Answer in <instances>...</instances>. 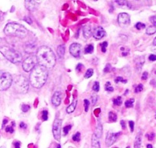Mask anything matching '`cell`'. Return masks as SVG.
<instances>
[{"label":"cell","instance_id":"46","mask_svg":"<svg viewBox=\"0 0 156 148\" xmlns=\"http://www.w3.org/2000/svg\"><path fill=\"white\" fill-rule=\"evenodd\" d=\"M5 131H6L7 132H9V133H13L14 130H13L12 127H7L6 129H5Z\"/></svg>","mask_w":156,"mask_h":148},{"label":"cell","instance_id":"24","mask_svg":"<svg viewBox=\"0 0 156 148\" xmlns=\"http://www.w3.org/2000/svg\"><path fill=\"white\" fill-rule=\"evenodd\" d=\"M117 120V115L115 114V113L112 112V111H110V112L109 113V120L110 122H115Z\"/></svg>","mask_w":156,"mask_h":148},{"label":"cell","instance_id":"33","mask_svg":"<svg viewBox=\"0 0 156 148\" xmlns=\"http://www.w3.org/2000/svg\"><path fill=\"white\" fill-rule=\"evenodd\" d=\"M108 46L107 42H103V43L101 44V51L103 52H106V47Z\"/></svg>","mask_w":156,"mask_h":148},{"label":"cell","instance_id":"6","mask_svg":"<svg viewBox=\"0 0 156 148\" xmlns=\"http://www.w3.org/2000/svg\"><path fill=\"white\" fill-rule=\"evenodd\" d=\"M12 81L11 74L5 71H0V91H5L9 88Z\"/></svg>","mask_w":156,"mask_h":148},{"label":"cell","instance_id":"34","mask_svg":"<svg viewBox=\"0 0 156 148\" xmlns=\"http://www.w3.org/2000/svg\"><path fill=\"white\" fill-rule=\"evenodd\" d=\"M115 83H119V82H122V83H126L127 82V80L123 79L122 77H117L115 80Z\"/></svg>","mask_w":156,"mask_h":148},{"label":"cell","instance_id":"22","mask_svg":"<svg viewBox=\"0 0 156 148\" xmlns=\"http://www.w3.org/2000/svg\"><path fill=\"white\" fill-rule=\"evenodd\" d=\"M102 133H103V126H102L101 124H100V120H99L98 124H97V134L98 135L99 137H101Z\"/></svg>","mask_w":156,"mask_h":148},{"label":"cell","instance_id":"15","mask_svg":"<svg viewBox=\"0 0 156 148\" xmlns=\"http://www.w3.org/2000/svg\"><path fill=\"white\" fill-rule=\"evenodd\" d=\"M36 48V44L34 42H28V43L25 45V52L28 54H31L35 51Z\"/></svg>","mask_w":156,"mask_h":148},{"label":"cell","instance_id":"45","mask_svg":"<svg viewBox=\"0 0 156 148\" xmlns=\"http://www.w3.org/2000/svg\"><path fill=\"white\" fill-rule=\"evenodd\" d=\"M83 65L80 63V64H78L77 66H76V71H78V72H80V71H81L82 69H83Z\"/></svg>","mask_w":156,"mask_h":148},{"label":"cell","instance_id":"10","mask_svg":"<svg viewBox=\"0 0 156 148\" xmlns=\"http://www.w3.org/2000/svg\"><path fill=\"white\" fill-rule=\"evenodd\" d=\"M70 52L74 58H80L81 53V45L78 43H73L70 46Z\"/></svg>","mask_w":156,"mask_h":148},{"label":"cell","instance_id":"18","mask_svg":"<svg viewBox=\"0 0 156 148\" xmlns=\"http://www.w3.org/2000/svg\"><path fill=\"white\" fill-rule=\"evenodd\" d=\"M92 146L93 147H100V137L97 134H94L92 137Z\"/></svg>","mask_w":156,"mask_h":148},{"label":"cell","instance_id":"26","mask_svg":"<svg viewBox=\"0 0 156 148\" xmlns=\"http://www.w3.org/2000/svg\"><path fill=\"white\" fill-rule=\"evenodd\" d=\"M134 102H135L134 98H131V99H129V100H127L126 102H125L126 107L128 108H132V107L133 106V103H134Z\"/></svg>","mask_w":156,"mask_h":148},{"label":"cell","instance_id":"3","mask_svg":"<svg viewBox=\"0 0 156 148\" xmlns=\"http://www.w3.org/2000/svg\"><path fill=\"white\" fill-rule=\"evenodd\" d=\"M4 32L6 35L14 36L21 39L26 37L28 34V31L25 27L15 22L7 24L4 28Z\"/></svg>","mask_w":156,"mask_h":148},{"label":"cell","instance_id":"19","mask_svg":"<svg viewBox=\"0 0 156 148\" xmlns=\"http://www.w3.org/2000/svg\"><path fill=\"white\" fill-rule=\"evenodd\" d=\"M57 52H58V58H64V55L65 54V46L64 45H61L58 47V49H57Z\"/></svg>","mask_w":156,"mask_h":148},{"label":"cell","instance_id":"20","mask_svg":"<svg viewBox=\"0 0 156 148\" xmlns=\"http://www.w3.org/2000/svg\"><path fill=\"white\" fill-rule=\"evenodd\" d=\"M76 104H77V101L74 100L71 104H70V105H69V106L67 107V112L68 113V114H70V113L73 112V111H74L75 108H76Z\"/></svg>","mask_w":156,"mask_h":148},{"label":"cell","instance_id":"43","mask_svg":"<svg viewBox=\"0 0 156 148\" xmlns=\"http://www.w3.org/2000/svg\"><path fill=\"white\" fill-rule=\"evenodd\" d=\"M110 69H111V65L109 64H107L104 68V72L105 73H106V72H109V71H110Z\"/></svg>","mask_w":156,"mask_h":148},{"label":"cell","instance_id":"35","mask_svg":"<svg viewBox=\"0 0 156 148\" xmlns=\"http://www.w3.org/2000/svg\"><path fill=\"white\" fill-rule=\"evenodd\" d=\"M70 128H71V125H67V126L64 127V129H63V131H64V134H65V135H67V134H68V132L70 131Z\"/></svg>","mask_w":156,"mask_h":148},{"label":"cell","instance_id":"2","mask_svg":"<svg viewBox=\"0 0 156 148\" xmlns=\"http://www.w3.org/2000/svg\"><path fill=\"white\" fill-rule=\"evenodd\" d=\"M36 57L37 63L48 69H51L56 64V56L51 48L41 46L37 49Z\"/></svg>","mask_w":156,"mask_h":148},{"label":"cell","instance_id":"41","mask_svg":"<svg viewBox=\"0 0 156 148\" xmlns=\"http://www.w3.org/2000/svg\"><path fill=\"white\" fill-rule=\"evenodd\" d=\"M148 59L151 61H156V55H150L149 57H148Z\"/></svg>","mask_w":156,"mask_h":148},{"label":"cell","instance_id":"14","mask_svg":"<svg viewBox=\"0 0 156 148\" xmlns=\"http://www.w3.org/2000/svg\"><path fill=\"white\" fill-rule=\"evenodd\" d=\"M25 5L27 9L29 11H34L37 7V4L34 0H25Z\"/></svg>","mask_w":156,"mask_h":148},{"label":"cell","instance_id":"37","mask_svg":"<svg viewBox=\"0 0 156 148\" xmlns=\"http://www.w3.org/2000/svg\"><path fill=\"white\" fill-rule=\"evenodd\" d=\"M48 111H45V110H44V111H43V112H42V119L43 120H47L48 118Z\"/></svg>","mask_w":156,"mask_h":148},{"label":"cell","instance_id":"17","mask_svg":"<svg viewBox=\"0 0 156 148\" xmlns=\"http://www.w3.org/2000/svg\"><path fill=\"white\" fill-rule=\"evenodd\" d=\"M83 36L86 39H89L91 35H92V29H91V26L90 25H87L83 27Z\"/></svg>","mask_w":156,"mask_h":148},{"label":"cell","instance_id":"21","mask_svg":"<svg viewBox=\"0 0 156 148\" xmlns=\"http://www.w3.org/2000/svg\"><path fill=\"white\" fill-rule=\"evenodd\" d=\"M141 143H142V136L140 134H138L136 138V142H135L134 146L135 147H140Z\"/></svg>","mask_w":156,"mask_h":148},{"label":"cell","instance_id":"48","mask_svg":"<svg viewBox=\"0 0 156 148\" xmlns=\"http://www.w3.org/2000/svg\"><path fill=\"white\" fill-rule=\"evenodd\" d=\"M92 101H93V105H94L96 104V102H97V95H93L92 97Z\"/></svg>","mask_w":156,"mask_h":148},{"label":"cell","instance_id":"40","mask_svg":"<svg viewBox=\"0 0 156 148\" xmlns=\"http://www.w3.org/2000/svg\"><path fill=\"white\" fill-rule=\"evenodd\" d=\"M150 21H151V22L154 25V26H156V16H152V17H151Z\"/></svg>","mask_w":156,"mask_h":148},{"label":"cell","instance_id":"49","mask_svg":"<svg viewBox=\"0 0 156 148\" xmlns=\"http://www.w3.org/2000/svg\"><path fill=\"white\" fill-rule=\"evenodd\" d=\"M24 20H25V22H26L27 23H28V24H31V23H32V22H31V19H30V18L25 17V19H24Z\"/></svg>","mask_w":156,"mask_h":148},{"label":"cell","instance_id":"4","mask_svg":"<svg viewBox=\"0 0 156 148\" xmlns=\"http://www.w3.org/2000/svg\"><path fill=\"white\" fill-rule=\"evenodd\" d=\"M0 52L6 59L13 64H19L22 61V55L19 51L8 46L0 47Z\"/></svg>","mask_w":156,"mask_h":148},{"label":"cell","instance_id":"8","mask_svg":"<svg viewBox=\"0 0 156 148\" xmlns=\"http://www.w3.org/2000/svg\"><path fill=\"white\" fill-rule=\"evenodd\" d=\"M61 126H62V120H60V119H55L53 124L52 132H53L54 137H55L58 141H60V140H61Z\"/></svg>","mask_w":156,"mask_h":148},{"label":"cell","instance_id":"36","mask_svg":"<svg viewBox=\"0 0 156 148\" xmlns=\"http://www.w3.org/2000/svg\"><path fill=\"white\" fill-rule=\"evenodd\" d=\"M143 90V85H142V84H139V85L137 86V87H136V90H135V92L136 93H139V92L142 91Z\"/></svg>","mask_w":156,"mask_h":148},{"label":"cell","instance_id":"42","mask_svg":"<svg viewBox=\"0 0 156 148\" xmlns=\"http://www.w3.org/2000/svg\"><path fill=\"white\" fill-rule=\"evenodd\" d=\"M147 137H148V139L149 140H152L153 139H154V134H153V133H151V134H147Z\"/></svg>","mask_w":156,"mask_h":148},{"label":"cell","instance_id":"38","mask_svg":"<svg viewBox=\"0 0 156 148\" xmlns=\"http://www.w3.org/2000/svg\"><path fill=\"white\" fill-rule=\"evenodd\" d=\"M30 109V106L28 105H23L22 106V110L23 112H27L28 111H29Z\"/></svg>","mask_w":156,"mask_h":148},{"label":"cell","instance_id":"54","mask_svg":"<svg viewBox=\"0 0 156 148\" xmlns=\"http://www.w3.org/2000/svg\"><path fill=\"white\" fill-rule=\"evenodd\" d=\"M147 147H148V148L152 147V145H151V144H148V145H147Z\"/></svg>","mask_w":156,"mask_h":148},{"label":"cell","instance_id":"9","mask_svg":"<svg viewBox=\"0 0 156 148\" xmlns=\"http://www.w3.org/2000/svg\"><path fill=\"white\" fill-rule=\"evenodd\" d=\"M118 22L122 27L128 26L130 24V16L127 13H120L118 16Z\"/></svg>","mask_w":156,"mask_h":148},{"label":"cell","instance_id":"44","mask_svg":"<svg viewBox=\"0 0 156 148\" xmlns=\"http://www.w3.org/2000/svg\"><path fill=\"white\" fill-rule=\"evenodd\" d=\"M134 126H135V124L133 121H129V127H130V130H131V132H133L134 131Z\"/></svg>","mask_w":156,"mask_h":148},{"label":"cell","instance_id":"50","mask_svg":"<svg viewBox=\"0 0 156 148\" xmlns=\"http://www.w3.org/2000/svg\"><path fill=\"white\" fill-rule=\"evenodd\" d=\"M20 128H24V129H26V128H27V125L25 124V123H23V122H22V123L20 124Z\"/></svg>","mask_w":156,"mask_h":148},{"label":"cell","instance_id":"28","mask_svg":"<svg viewBox=\"0 0 156 148\" xmlns=\"http://www.w3.org/2000/svg\"><path fill=\"white\" fill-rule=\"evenodd\" d=\"M105 89H106V91H109V92L113 91V87L111 86L110 82H109V81L106 83V85H105Z\"/></svg>","mask_w":156,"mask_h":148},{"label":"cell","instance_id":"51","mask_svg":"<svg viewBox=\"0 0 156 148\" xmlns=\"http://www.w3.org/2000/svg\"><path fill=\"white\" fill-rule=\"evenodd\" d=\"M121 125H122V129H125L126 128V125H125V121L124 120H121Z\"/></svg>","mask_w":156,"mask_h":148},{"label":"cell","instance_id":"1","mask_svg":"<svg viewBox=\"0 0 156 148\" xmlns=\"http://www.w3.org/2000/svg\"><path fill=\"white\" fill-rule=\"evenodd\" d=\"M48 77V68L41 65H36L31 71L29 81L35 88H41L45 84Z\"/></svg>","mask_w":156,"mask_h":148},{"label":"cell","instance_id":"31","mask_svg":"<svg viewBox=\"0 0 156 148\" xmlns=\"http://www.w3.org/2000/svg\"><path fill=\"white\" fill-rule=\"evenodd\" d=\"M136 28H137L138 30L144 29L145 28V25L144 23H142V22H138L136 25Z\"/></svg>","mask_w":156,"mask_h":148},{"label":"cell","instance_id":"39","mask_svg":"<svg viewBox=\"0 0 156 148\" xmlns=\"http://www.w3.org/2000/svg\"><path fill=\"white\" fill-rule=\"evenodd\" d=\"M84 106H85V111L87 112L88 109H89V106H90V102L87 99L84 100Z\"/></svg>","mask_w":156,"mask_h":148},{"label":"cell","instance_id":"25","mask_svg":"<svg viewBox=\"0 0 156 148\" xmlns=\"http://www.w3.org/2000/svg\"><path fill=\"white\" fill-rule=\"evenodd\" d=\"M94 52V46L93 45H88L85 48L84 53L85 54H90Z\"/></svg>","mask_w":156,"mask_h":148},{"label":"cell","instance_id":"27","mask_svg":"<svg viewBox=\"0 0 156 148\" xmlns=\"http://www.w3.org/2000/svg\"><path fill=\"white\" fill-rule=\"evenodd\" d=\"M122 98L121 97H118L117 98H115V99H114L113 100V104L115 105H117V106H120L121 105H122Z\"/></svg>","mask_w":156,"mask_h":148},{"label":"cell","instance_id":"23","mask_svg":"<svg viewBox=\"0 0 156 148\" xmlns=\"http://www.w3.org/2000/svg\"><path fill=\"white\" fill-rule=\"evenodd\" d=\"M156 32V26L153 25V26H149L146 30L147 35H153Z\"/></svg>","mask_w":156,"mask_h":148},{"label":"cell","instance_id":"7","mask_svg":"<svg viewBox=\"0 0 156 148\" xmlns=\"http://www.w3.org/2000/svg\"><path fill=\"white\" fill-rule=\"evenodd\" d=\"M37 59L36 55H30L28 58H25V61H23L22 64V68H23L24 71L26 72H29L34 68V66L37 65Z\"/></svg>","mask_w":156,"mask_h":148},{"label":"cell","instance_id":"52","mask_svg":"<svg viewBox=\"0 0 156 148\" xmlns=\"http://www.w3.org/2000/svg\"><path fill=\"white\" fill-rule=\"evenodd\" d=\"M20 144H21V143H19V141L16 142V143H14V145H15V146H16V147H20Z\"/></svg>","mask_w":156,"mask_h":148},{"label":"cell","instance_id":"11","mask_svg":"<svg viewBox=\"0 0 156 148\" xmlns=\"http://www.w3.org/2000/svg\"><path fill=\"white\" fill-rule=\"evenodd\" d=\"M121 133H114L112 132H108L107 135H106V146H110L113 144L115 142V140L118 139V137H119V134Z\"/></svg>","mask_w":156,"mask_h":148},{"label":"cell","instance_id":"32","mask_svg":"<svg viewBox=\"0 0 156 148\" xmlns=\"http://www.w3.org/2000/svg\"><path fill=\"white\" fill-rule=\"evenodd\" d=\"M93 90L96 92L99 91V90H100V84H99L98 81H96V82L94 83V86H93Z\"/></svg>","mask_w":156,"mask_h":148},{"label":"cell","instance_id":"55","mask_svg":"<svg viewBox=\"0 0 156 148\" xmlns=\"http://www.w3.org/2000/svg\"><path fill=\"white\" fill-rule=\"evenodd\" d=\"M155 74H156V72H155Z\"/></svg>","mask_w":156,"mask_h":148},{"label":"cell","instance_id":"13","mask_svg":"<svg viewBox=\"0 0 156 148\" xmlns=\"http://www.w3.org/2000/svg\"><path fill=\"white\" fill-rule=\"evenodd\" d=\"M61 98H62V94H61V93L60 91H56L54 94L51 98V102L54 106L58 107L61 105Z\"/></svg>","mask_w":156,"mask_h":148},{"label":"cell","instance_id":"53","mask_svg":"<svg viewBox=\"0 0 156 148\" xmlns=\"http://www.w3.org/2000/svg\"><path fill=\"white\" fill-rule=\"evenodd\" d=\"M153 45H155V46H156V38L154 39V41H153Z\"/></svg>","mask_w":156,"mask_h":148},{"label":"cell","instance_id":"29","mask_svg":"<svg viewBox=\"0 0 156 148\" xmlns=\"http://www.w3.org/2000/svg\"><path fill=\"white\" fill-rule=\"evenodd\" d=\"M93 74H94V70H93L92 68H89L87 71L86 74H85L84 75V78H90V77L93 75Z\"/></svg>","mask_w":156,"mask_h":148},{"label":"cell","instance_id":"16","mask_svg":"<svg viewBox=\"0 0 156 148\" xmlns=\"http://www.w3.org/2000/svg\"><path fill=\"white\" fill-rule=\"evenodd\" d=\"M114 2L119 7H126V8H131V5L127 2L126 0H113Z\"/></svg>","mask_w":156,"mask_h":148},{"label":"cell","instance_id":"47","mask_svg":"<svg viewBox=\"0 0 156 148\" xmlns=\"http://www.w3.org/2000/svg\"><path fill=\"white\" fill-rule=\"evenodd\" d=\"M148 73L147 72H144L143 74H142V80H146L147 78H148Z\"/></svg>","mask_w":156,"mask_h":148},{"label":"cell","instance_id":"5","mask_svg":"<svg viewBox=\"0 0 156 148\" xmlns=\"http://www.w3.org/2000/svg\"><path fill=\"white\" fill-rule=\"evenodd\" d=\"M14 88L18 93L26 94L29 88V81L25 76L19 75L14 79Z\"/></svg>","mask_w":156,"mask_h":148},{"label":"cell","instance_id":"30","mask_svg":"<svg viewBox=\"0 0 156 148\" xmlns=\"http://www.w3.org/2000/svg\"><path fill=\"white\" fill-rule=\"evenodd\" d=\"M72 139H73V141H76V142L80 141V133H79V132L76 133L74 135H73V137H72Z\"/></svg>","mask_w":156,"mask_h":148},{"label":"cell","instance_id":"12","mask_svg":"<svg viewBox=\"0 0 156 148\" xmlns=\"http://www.w3.org/2000/svg\"><path fill=\"white\" fill-rule=\"evenodd\" d=\"M105 35H106V31H105V30L102 27L98 26L94 29V37L97 40H100V39H103Z\"/></svg>","mask_w":156,"mask_h":148}]
</instances>
